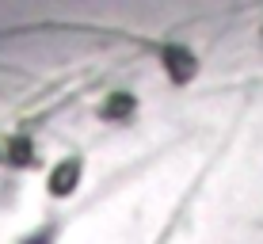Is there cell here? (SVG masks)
<instances>
[{
    "label": "cell",
    "instance_id": "obj_2",
    "mask_svg": "<svg viewBox=\"0 0 263 244\" xmlns=\"http://www.w3.org/2000/svg\"><path fill=\"white\" fill-rule=\"evenodd\" d=\"M164 58H168V73L176 80H191L195 77V61H191L187 50H164Z\"/></svg>",
    "mask_w": 263,
    "mask_h": 244
},
{
    "label": "cell",
    "instance_id": "obj_3",
    "mask_svg": "<svg viewBox=\"0 0 263 244\" xmlns=\"http://www.w3.org/2000/svg\"><path fill=\"white\" fill-rule=\"evenodd\" d=\"M130 111H134V99H130V96H111V99L103 103V115H107V119H126Z\"/></svg>",
    "mask_w": 263,
    "mask_h": 244
},
{
    "label": "cell",
    "instance_id": "obj_4",
    "mask_svg": "<svg viewBox=\"0 0 263 244\" xmlns=\"http://www.w3.org/2000/svg\"><path fill=\"white\" fill-rule=\"evenodd\" d=\"M50 240H53V233H50V229H42L39 237H31V240H23V244H50Z\"/></svg>",
    "mask_w": 263,
    "mask_h": 244
},
{
    "label": "cell",
    "instance_id": "obj_1",
    "mask_svg": "<svg viewBox=\"0 0 263 244\" xmlns=\"http://www.w3.org/2000/svg\"><path fill=\"white\" fill-rule=\"evenodd\" d=\"M77 176H80V160H65L61 168H53L50 191H53V195H69L72 187H77Z\"/></svg>",
    "mask_w": 263,
    "mask_h": 244
}]
</instances>
